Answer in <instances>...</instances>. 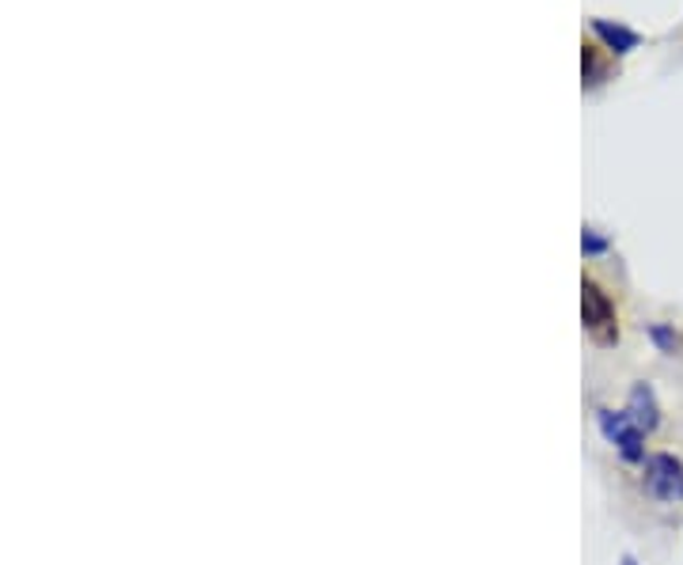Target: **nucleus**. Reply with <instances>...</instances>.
<instances>
[{
	"instance_id": "0eeeda50",
	"label": "nucleus",
	"mask_w": 683,
	"mask_h": 565,
	"mask_svg": "<svg viewBox=\"0 0 683 565\" xmlns=\"http://www.w3.org/2000/svg\"><path fill=\"white\" fill-rule=\"evenodd\" d=\"M649 342H654L661 353H676L680 350V335L669 327V323H654V327H649Z\"/></svg>"
},
{
	"instance_id": "20e7f679",
	"label": "nucleus",
	"mask_w": 683,
	"mask_h": 565,
	"mask_svg": "<svg viewBox=\"0 0 683 565\" xmlns=\"http://www.w3.org/2000/svg\"><path fill=\"white\" fill-rule=\"evenodd\" d=\"M627 414L638 425L642 432H654L661 425V406H657V394L649 384H634L631 387V402H627Z\"/></svg>"
},
{
	"instance_id": "f03ea898",
	"label": "nucleus",
	"mask_w": 683,
	"mask_h": 565,
	"mask_svg": "<svg viewBox=\"0 0 683 565\" xmlns=\"http://www.w3.org/2000/svg\"><path fill=\"white\" fill-rule=\"evenodd\" d=\"M646 493L661 505L683 501V460L672 452L646 455Z\"/></svg>"
},
{
	"instance_id": "7ed1b4c3",
	"label": "nucleus",
	"mask_w": 683,
	"mask_h": 565,
	"mask_svg": "<svg viewBox=\"0 0 683 565\" xmlns=\"http://www.w3.org/2000/svg\"><path fill=\"white\" fill-rule=\"evenodd\" d=\"M596 425H600L604 437L616 444V452L627 463H646V432L631 422V414H616V410H596Z\"/></svg>"
},
{
	"instance_id": "f257e3e1",
	"label": "nucleus",
	"mask_w": 683,
	"mask_h": 565,
	"mask_svg": "<svg viewBox=\"0 0 683 565\" xmlns=\"http://www.w3.org/2000/svg\"><path fill=\"white\" fill-rule=\"evenodd\" d=\"M581 319H585V335L596 346H616L619 342V319L611 297L596 281H581Z\"/></svg>"
},
{
	"instance_id": "1a4fd4ad",
	"label": "nucleus",
	"mask_w": 683,
	"mask_h": 565,
	"mask_svg": "<svg viewBox=\"0 0 683 565\" xmlns=\"http://www.w3.org/2000/svg\"><path fill=\"white\" fill-rule=\"evenodd\" d=\"M623 565H638V562H634L631 554H623Z\"/></svg>"
},
{
	"instance_id": "39448f33",
	"label": "nucleus",
	"mask_w": 683,
	"mask_h": 565,
	"mask_svg": "<svg viewBox=\"0 0 683 565\" xmlns=\"http://www.w3.org/2000/svg\"><path fill=\"white\" fill-rule=\"evenodd\" d=\"M593 30L604 38V46H608L611 53H631V50H638V42H642L638 30L623 27V23H611V20H596Z\"/></svg>"
},
{
	"instance_id": "6e6552de",
	"label": "nucleus",
	"mask_w": 683,
	"mask_h": 565,
	"mask_svg": "<svg viewBox=\"0 0 683 565\" xmlns=\"http://www.w3.org/2000/svg\"><path fill=\"white\" fill-rule=\"evenodd\" d=\"M581 251H585L589 259H600V254L608 251V239H604L600 231L585 228V231H581Z\"/></svg>"
},
{
	"instance_id": "423d86ee",
	"label": "nucleus",
	"mask_w": 683,
	"mask_h": 565,
	"mask_svg": "<svg viewBox=\"0 0 683 565\" xmlns=\"http://www.w3.org/2000/svg\"><path fill=\"white\" fill-rule=\"evenodd\" d=\"M581 68H585V88H596V84L604 80V58H600V46L585 42V50H581Z\"/></svg>"
}]
</instances>
